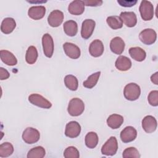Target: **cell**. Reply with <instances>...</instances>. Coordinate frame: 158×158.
<instances>
[{
  "label": "cell",
  "instance_id": "6da1fadb",
  "mask_svg": "<svg viewBox=\"0 0 158 158\" xmlns=\"http://www.w3.org/2000/svg\"><path fill=\"white\" fill-rule=\"evenodd\" d=\"M84 110L85 104L81 99L78 98H74L69 101L67 111L71 116H79L83 112Z\"/></svg>",
  "mask_w": 158,
  "mask_h": 158
},
{
  "label": "cell",
  "instance_id": "7a4b0ae2",
  "mask_svg": "<svg viewBox=\"0 0 158 158\" xmlns=\"http://www.w3.org/2000/svg\"><path fill=\"white\" fill-rule=\"evenodd\" d=\"M141 94V88L139 86L135 83L127 84L123 89V95L125 99L133 101L139 98Z\"/></svg>",
  "mask_w": 158,
  "mask_h": 158
},
{
  "label": "cell",
  "instance_id": "3957f363",
  "mask_svg": "<svg viewBox=\"0 0 158 158\" xmlns=\"http://www.w3.org/2000/svg\"><path fill=\"white\" fill-rule=\"evenodd\" d=\"M139 10L142 19L144 21H149L152 19L154 14V6L148 1H142L141 2Z\"/></svg>",
  "mask_w": 158,
  "mask_h": 158
},
{
  "label": "cell",
  "instance_id": "277c9868",
  "mask_svg": "<svg viewBox=\"0 0 158 158\" xmlns=\"http://www.w3.org/2000/svg\"><path fill=\"white\" fill-rule=\"evenodd\" d=\"M118 149V143L115 136H110L101 148V153L106 156H114Z\"/></svg>",
  "mask_w": 158,
  "mask_h": 158
},
{
  "label": "cell",
  "instance_id": "5b68a950",
  "mask_svg": "<svg viewBox=\"0 0 158 158\" xmlns=\"http://www.w3.org/2000/svg\"><path fill=\"white\" fill-rule=\"evenodd\" d=\"M40 133L38 130L33 127H27L22 133V139L27 144H33L39 141Z\"/></svg>",
  "mask_w": 158,
  "mask_h": 158
},
{
  "label": "cell",
  "instance_id": "8992f818",
  "mask_svg": "<svg viewBox=\"0 0 158 158\" xmlns=\"http://www.w3.org/2000/svg\"><path fill=\"white\" fill-rule=\"evenodd\" d=\"M139 38L143 44L151 45L156 42L157 33L155 30L152 28H146L140 32Z\"/></svg>",
  "mask_w": 158,
  "mask_h": 158
},
{
  "label": "cell",
  "instance_id": "52a82bcc",
  "mask_svg": "<svg viewBox=\"0 0 158 158\" xmlns=\"http://www.w3.org/2000/svg\"><path fill=\"white\" fill-rule=\"evenodd\" d=\"M29 102L33 105L43 109H49L52 106L50 101L39 94H31L28 96Z\"/></svg>",
  "mask_w": 158,
  "mask_h": 158
},
{
  "label": "cell",
  "instance_id": "ba28073f",
  "mask_svg": "<svg viewBox=\"0 0 158 158\" xmlns=\"http://www.w3.org/2000/svg\"><path fill=\"white\" fill-rule=\"evenodd\" d=\"M42 46L44 55L50 58L54 53V41L49 33H45L42 37Z\"/></svg>",
  "mask_w": 158,
  "mask_h": 158
},
{
  "label": "cell",
  "instance_id": "9c48e42d",
  "mask_svg": "<svg viewBox=\"0 0 158 158\" xmlns=\"http://www.w3.org/2000/svg\"><path fill=\"white\" fill-rule=\"evenodd\" d=\"M96 26V22L92 19H85L81 25V36L85 39L87 40L89 38L94 30Z\"/></svg>",
  "mask_w": 158,
  "mask_h": 158
},
{
  "label": "cell",
  "instance_id": "30bf717a",
  "mask_svg": "<svg viewBox=\"0 0 158 158\" xmlns=\"http://www.w3.org/2000/svg\"><path fill=\"white\" fill-rule=\"evenodd\" d=\"M81 132V126L76 121H71L67 123L65 130V135L70 138L78 137Z\"/></svg>",
  "mask_w": 158,
  "mask_h": 158
},
{
  "label": "cell",
  "instance_id": "8fae6325",
  "mask_svg": "<svg viewBox=\"0 0 158 158\" xmlns=\"http://www.w3.org/2000/svg\"><path fill=\"white\" fill-rule=\"evenodd\" d=\"M64 14L59 10H54L48 17V22L52 27H57L60 26L64 20Z\"/></svg>",
  "mask_w": 158,
  "mask_h": 158
},
{
  "label": "cell",
  "instance_id": "7c38bea8",
  "mask_svg": "<svg viewBox=\"0 0 158 158\" xmlns=\"http://www.w3.org/2000/svg\"><path fill=\"white\" fill-rule=\"evenodd\" d=\"M120 136L122 142L125 143H130L136 139L137 131L133 127L128 126L122 130Z\"/></svg>",
  "mask_w": 158,
  "mask_h": 158
},
{
  "label": "cell",
  "instance_id": "4fadbf2b",
  "mask_svg": "<svg viewBox=\"0 0 158 158\" xmlns=\"http://www.w3.org/2000/svg\"><path fill=\"white\" fill-rule=\"evenodd\" d=\"M63 49L65 54L71 59H77L81 55L80 49L76 44L66 42L63 44Z\"/></svg>",
  "mask_w": 158,
  "mask_h": 158
},
{
  "label": "cell",
  "instance_id": "5bb4252c",
  "mask_svg": "<svg viewBox=\"0 0 158 158\" xmlns=\"http://www.w3.org/2000/svg\"><path fill=\"white\" fill-rule=\"evenodd\" d=\"M142 128L148 133H151L156 131L157 122L155 117L152 115H146L142 120Z\"/></svg>",
  "mask_w": 158,
  "mask_h": 158
},
{
  "label": "cell",
  "instance_id": "9a60e30c",
  "mask_svg": "<svg viewBox=\"0 0 158 158\" xmlns=\"http://www.w3.org/2000/svg\"><path fill=\"white\" fill-rule=\"evenodd\" d=\"M104 47L102 42L99 40L93 41L89 47V52L94 57H98L102 56L104 52Z\"/></svg>",
  "mask_w": 158,
  "mask_h": 158
},
{
  "label": "cell",
  "instance_id": "2e32d148",
  "mask_svg": "<svg viewBox=\"0 0 158 158\" xmlns=\"http://www.w3.org/2000/svg\"><path fill=\"white\" fill-rule=\"evenodd\" d=\"M119 17L122 22L128 27H133L137 23V17L133 12H122Z\"/></svg>",
  "mask_w": 158,
  "mask_h": 158
},
{
  "label": "cell",
  "instance_id": "e0dca14e",
  "mask_svg": "<svg viewBox=\"0 0 158 158\" xmlns=\"http://www.w3.org/2000/svg\"><path fill=\"white\" fill-rule=\"evenodd\" d=\"M125 44L122 38L116 36L112 38L110 43V49L115 54H121L125 49Z\"/></svg>",
  "mask_w": 158,
  "mask_h": 158
},
{
  "label": "cell",
  "instance_id": "ac0fdd59",
  "mask_svg": "<svg viewBox=\"0 0 158 158\" xmlns=\"http://www.w3.org/2000/svg\"><path fill=\"white\" fill-rule=\"evenodd\" d=\"M69 13L74 15H80L85 11V4L83 1L75 0L71 2L68 6Z\"/></svg>",
  "mask_w": 158,
  "mask_h": 158
},
{
  "label": "cell",
  "instance_id": "d6986e66",
  "mask_svg": "<svg viewBox=\"0 0 158 158\" xmlns=\"http://www.w3.org/2000/svg\"><path fill=\"white\" fill-rule=\"evenodd\" d=\"M46 13V8L43 6H32L29 8L28 15L31 19L37 20L44 17Z\"/></svg>",
  "mask_w": 158,
  "mask_h": 158
},
{
  "label": "cell",
  "instance_id": "ffe728a7",
  "mask_svg": "<svg viewBox=\"0 0 158 158\" xmlns=\"http://www.w3.org/2000/svg\"><path fill=\"white\" fill-rule=\"evenodd\" d=\"M115 66L120 71L125 72L128 70L131 67V60L124 56H120L117 57Z\"/></svg>",
  "mask_w": 158,
  "mask_h": 158
},
{
  "label": "cell",
  "instance_id": "44dd1931",
  "mask_svg": "<svg viewBox=\"0 0 158 158\" xmlns=\"http://www.w3.org/2000/svg\"><path fill=\"white\" fill-rule=\"evenodd\" d=\"M0 57L2 62L7 65L13 66L17 64L16 57L11 52L7 50H1Z\"/></svg>",
  "mask_w": 158,
  "mask_h": 158
},
{
  "label": "cell",
  "instance_id": "7402d4cb",
  "mask_svg": "<svg viewBox=\"0 0 158 158\" xmlns=\"http://www.w3.org/2000/svg\"><path fill=\"white\" fill-rule=\"evenodd\" d=\"M16 27V22L13 18L6 17L3 19L1 25V30L4 34L12 33Z\"/></svg>",
  "mask_w": 158,
  "mask_h": 158
},
{
  "label": "cell",
  "instance_id": "603a6c76",
  "mask_svg": "<svg viewBox=\"0 0 158 158\" xmlns=\"http://www.w3.org/2000/svg\"><path fill=\"white\" fill-rule=\"evenodd\" d=\"M123 117L118 114H114L109 116L107 119V125L112 129H117L123 123Z\"/></svg>",
  "mask_w": 158,
  "mask_h": 158
},
{
  "label": "cell",
  "instance_id": "cb8c5ba5",
  "mask_svg": "<svg viewBox=\"0 0 158 158\" xmlns=\"http://www.w3.org/2000/svg\"><path fill=\"white\" fill-rule=\"evenodd\" d=\"M129 54L132 59L138 62L143 61L146 57V53L140 47H132L129 49Z\"/></svg>",
  "mask_w": 158,
  "mask_h": 158
},
{
  "label": "cell",
  "instance_id": "d4e9b609",
  "mask_svg": "<svg viewBox=\"0 0 158 158\" xmlns=\"http://www.w3.org/2000/svg\"><path fill=\"white\" fill-rule=\"evenodd\" d=\"M63 28L65 34L69 36H74L78 32V25L74 20H70L64 22Z\"/></svg>",
  "mask_w": 158,
  "mask_h": 158
},
{
  "label": "cell",
  "instance_id": "484cf974",
  "mask_svg": "<svg viewBox=\"0 0 158 158\" xmlns=\"http://www.w3.org/2000/svg\"><path fill=\"white\" fill-rule=\"evenodd\" d=\"M38 54L36 47L34 46H30L28 48L26 54L25 60L28 64H33L36 62L38 59Z\"/></svg>",
  "mask_w": 158,
  "mask_h": 158
},
{
  "label": "cell",
  "instance_id": "4316f807",
  "mask_svg": "<svg viewBox=\"0 0 158 158\" xmlns=\"http://www.w3.org/2000/svg\"><path fill=\"white\" fill-rule=\"evenodd\" d=\"M99 138L96 133L91 131L86 134L85 136V142L86 146L89 149L94 148L98 143Z\"/></svg>",
  "mask_w": 158,
  "mask_h": 158
},
{
  "label": "cell",
  "instance_id": "83f0119b",
  "mask_svg": "<svg viewBox=\"0 0 158 158\" xmlns=\"http://www.w3.org/2000/svg\"><path fill=\"white\" fill-rule=\"evenodd\" d=\"M64 83L66 87L71 91H76L78 89V81L76 77L72 75H67L64 78Z\"/></svg>",
  "mask_w": 158,
  "mask_h": 158
},
{
  "label": "cell",
  "instance_id": "f1b7e54d",
  "mask_svg": "<svg viewBox=\"0 0 158 158\" xmlns=\"http://www.w3.org/2000/svg\"><path fill=\"white\" fill-rule=\"evenodd\" d=\"M101 75V72H96L91 75H89L87 80L83 81V85L84 87L88 88V89H91L94 86H96V85L98 83V81L99 78Z\"/></svg>",
  "mask_w": 158,
  "mask_h": 158
},
{
  "label": "cell",
  "instance_id": "f546056e",
  "mask_svg": "<svg viewBox=\"0 0 158 158\" xmlns=\"http://www.w3.org/2000/svg\"><path fill=\"white\" fill-rule=\"evenodd\" d=\"M108 25L114 30L120 29L123 27V22L120 17L117 15L109 16L106 19Z\"/></svg>",
  "mask_w": 158,
  "mask_h": 158
},
{
  "label": "cell",
  "instance_id": "4dcf8cb0",
  "mask_svg": "<svg viewBox=\"0 0 158 158\" xmlns=\"http://www.w3.org/2000/svg\"><path fill=\"white\" fill-rule=\"evenodd\" d=\"M46 154V151L42 146H36L31 148L27 153L28 158H43Z\"/></svg>",
  "mask_w": 158,
  "mask_h": 158
},
{
  "label": "cell",
  "instance_id": "1f68e13d",
  "mask_svg": "<svg viewBox=\"0 0 158 158\" xmlns=\"http://www.w3.org/2000/svg\"><path fill=\"white\" fill-rule=\"evenodd\" d=\"M14 152L13 145L9 142H4L0 145V157H7Z\"/></svg>",
  "mask_w": 158,
  "mask_h": 158
},
{
  "label": "cell",
  "instance_id": "d6a6232c",
  "mask_svg": "<svg viewBox=\"0 0 158 158\" xmlns=\"http://www.w3.org/2000/svg\"><path fill=\"white\" fill-rule=\"evenodd\" d=\"M124 158H139L140 154L138 149L134 147H130L126 148L122 154Z\"/></svg>",
  "mask_w": 158,
  "mask_h": 158
},
{
  "label": "cell",
  "instance_id": "836d02e7",
  "mask_svg": "<svg viewBox=\"0 0 158 158\" xmlns=\"http://www.w3.org/2000/svg\"><path fill=\"white\" fill-rule=\"evenodd\" d=\"M64 156L65 158H78L80 157V153L75 147L69 146L65 149Z\"/></svg>",
  "mask_w": 158,
  "mask_h": 158
},
{
  "label": "cell",
  "instance_id": "e575fe53",
  "mask_svg": "<svg viewBox=\"0 0 158 158\" xmlns=\"http://www.w3.org/2000/svg\"><path fill=\"white\" fill-rule=\"evenodd\" d=\"M148 100L149 104L152 106H158V91L153 90L151 91L148 96Z\"/></svg>",
  "mask_w": 158,
  "mask_h": 158
},
{
  "label": "cell",
  "instance_id": "d590c367",
  "mask_svg": "<svg viewBox=\"0 0 158 158\" xmlns=\"http://www.w3.org/2000/svg\"><path fill=\"white\" fill-rule=\"evenodd\" d=\"M83 2L85 4V6H92V7H96V6H99L102 5V1H90V0H86L83 1Z\"/></svg>",
  "mask_w": 158,
  "mask_h": 158
},
{
  "label": "cell",
  "instance_id": "8d00e7d4",
  "mask_svg": "<svg viewBox=\"0 0 158 158\" xmlns=\"http://www.w3.org/2000/svg\"><path fill=\"white\" fill-rule=\"evenodd\" d=\"M117 2L121 6L131 7L137 2V1H117Z\"/></svg>",
  "mask_w": 158,
  "mask_h": 158
},
{
  "label": "cell",
  "instance_id": "74e56055",
  "mask_svg": "<svg viewBox=\"0 0 158 158\" xmlns=\"http://www.w3.org/2000/svg\"><path fill=\"white\" fill-rule=\"evenodd\" d=\"M10 77L9 72L3 67H0V80H4L7 79Z\"/></svg>",
  "mask_w": 158,
  "mask_h": 158
},
{
  "label": "cell",
  "instance_id": "f35d334b",
  "mask_svg": "<svg viewBox=\"0 0 158 158\" xmlns=\"http://www.w3.org/2000/svg\"><path fill=\"white\" fill-rule=\"evenodd\" d=\"M151 81L154 84L157 85H158V72H156L151 77Z\"/></svg>",
  "mask_w": 158,
  "mask_h": 158
}]
</instances>
